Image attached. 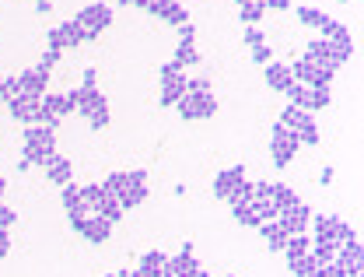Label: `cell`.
I'll return each instance as SVG.
<instances>
[{"instance_id": "6f0895ef", "label": "cell", "mask_w": 364, "mask_h": 277, "mask_svg": "<svg viewBox=\"0 0 364 277\" xmlns=\"http://www.w3.org/2000/svg\"><path fill=\"white\" fill-rule=\"evenodd\" d=\"M28 169H32V162H28V158L21 155V158H18V172H28Z\"/></svg>"}, {"instance_id": "ffe728a7", "label": "cell", "mask_w": 364, "mask_h": 277, "mask_svg": "<svg viewBox=\"0 0 364 277\" xmlns=\"http://www.w3.org/2000/svg\"><path fill=\"white\" fill-rule=\"evenodd\" d=\"M238 179H245V165H231V169H221V172L214 176V196H217V200H228L231 186L238 183Z\"/></svg>"}, {"instance_id": "e575fe53", "label": "cell", "mask_w": 364, "mask_h": 277, "mask_svg": "<svg viewBox=\"0 0 364 277\" xmlns=\"http://www.w3.org/2000/svg\"><path fill=\"white\" fill-rule=\"evenodd\" d=\"M102 196H105V189L98 183L91 186H81V200H85V207H88V214H95L98 211V204H102Z\"/></svg>"}, {"instance_id": "e7e4bbea", "label": "cell", "mask_w": 364, "mask_h": 277, "mask_svg": "<svg viewBox=\"0 0 364 277\" xmlns=\"http://www.w3.org/2000/svg\"><path fill=\"white\" fill-rule=\"evenodd\" d=\"M169 277H179V274H169Z\"/></svg>"}, {"instance_id": "4316f807", "label": "cell", "mask_w": 364, "mask_h": 277, "mask_svg": "<svg viewBox=\"0 0 364 277\" xmlns=\"http://www.w3.org/2000/svg\"><path fill=\"white\" fill-rule=\"evenodd\" d=\"M235 4H238L242 25H260L263 14H267V4H263V0H235Z\"/></svg>"}, {"instance_id": "ab89813d", "label": "cell", "mask_w": 364, "mask_h": 277, "mask_svg": "<svg viewBox=\"0 0 364 277\" xmlns=\"http://www.w3.org/2000/svg\"><path fill=\"white\" fill-rule=\"evenodd\" d=\"M242 42H245L249 49H253V46H263V42H267V32H263L260 25H245V28H242Z\"/></svg>"}, {"instance_id": "8d00e7d4", "label": "cell", "mask_w": 364, "mask_h": 277, "mask_svg": "<svg viewBox=\"0 0 364 277\" xmlns=\"http://www.w3.org/2000/svg\"><path fill=\"white\" fill-rule=\"evenodd\" d=\"M158 21H165V25L179 28V25H186V21H189V11H186L182 4H172V7H169V11H165V14L158 18Z\"/></svg>"}, {"instance_id": "11a10c76", "label": "cell", "mask_w": 364, "mask_h": 277, "mask_svg": "<svg viewBox=\"0 0 364 277\" xmlns=\"http://www.w3.org/2000/svg\"><path fill=\"white\" fill-rule=\"evenodd\" d=\"M319 183H322V186H329V183H333V169H329V165H326V169L319 172Z\"/></svg>"}, {"instance_id": "484cf974", "label": "cell", "mask_w": 364, "mask_h": 277, "mask_svg": "<svg viewBox=\"0 0 364 277\" xmlns=\"http://www.w3.org/2000/svg\"><path fill=\"white\" fill-rule=\"evenodd\" d=\"M260 235H263V242L270 246V253H284L287 232L280 228V221H263V225H260Z\"/></svg>"}, {"instance_id": "7c38bea8", "label": "cell", "mask_w": 364, "mask_h": 277, "mask_svg": "<svg viewBox=\"0 0 364 277\" xmlns=\"http://www.w3.org/2000/svg\"><path fill=\"white\" fill-rule=\"evenodd\" d=\"M49 85H53V71H46V67H39V64L18 74V88H21V95L42 98V95L49 92Z\"/></svg>"}, {"instance_id": "8992f818", "label": "cell", "mask_w": 364, "mask_h": 277, "mask_svg": "<svg viewBox=\"0 0 364 277\" xmlns=\"http://www.w3.org/2000/svg\"><path fill=\"white\" fill-rule=\"evenodd\" d=\"M63 116H71V105H67V95L60 92H46L39 98V112H35V123L46 126V130H56L63 123Z\"/></svg>"}, {"instance_id": "94428289", "label": "cell", "mask_w": 364, "mask_h": 277, "mask_svg": "<svg viewBox=\"0 0 364 277\" xmlns=\"http://www.w3.org/2000/svg\"><path fill=\"white\" fill-rule=\"evenodd\" d=\"M193 277H210V274H207V271H203V267H200V271H196V274H193Z\"/></svg>"}, {"instance_id": "836d02e7", "label": "cell", "mask_w": 364, "mask_h": 277, "mask_svg": "<svg viewBox=\"0 0 364 277\" xmlns=\"http://www.w3.org/2000/svg\"><path fill=\"white\" fill-rule=\"evenodd\" d=\"M315 267H319V264H315L308 253H305V257H294V260H287V271H291L294 277H308L312 271H315Z\"/></svg>"}, {"instance_id": "9c48e42d", "label": "cell", "mask_w": 364, "mask_h": 277, "mask_svg": "<svg viewBox=\"0 0 364 277\" xmlns=\"http://www.w3.org/2000/svg\"><path fill=\"white\" fill-rule=\"evenodd\" d=\"M71 228L91 242V246H105L109 239H112V221H105V218H98V214H88V218H71Z\"/></svg>"}, {"instance_id": "1f68e13d", "label": "cell", "mask_w": 364, "mask_h": 277, "mask_svg": "<svg viewBox=\"0 0 364 277\" xmlns=\"http://www.w3.org/2000/svg\"><path fill=\"white\" fill-rule=\"evenodd\" d=\"M231 218L242 228H260V218L253 214V204H231Z\"/></svg>"}, {"instance_id": "6125c7cd", "label": "cell", "mask_w": 364, "mask_h": 277, "mask_svg": "<svg viewBox=\"0 0 364 277\" xmlns=\"http://www.w3.org/2000/svg\"><path fill=\"white\" fill-rule=\"evenodd\" d=\"M340 4H354V0H340Z\"/></svg>"}, {"instance_id": "7a4b0ae2", "label": "cell", "mask_w": 364, "mask_h": 277, "mask_svg": "<svg viewBox=\"0 0 364 277\" xmlns=\"http://www.w3.org/2000/svg\"><path fill=\"white\" fill-rule=\"evenodd\" d=\"M301 151V141H298V130H287L280 119L270 126V158L277 169H287Z\"/></svg>"}, {"instance_id": "d590c367", "label": "cell", "mask_w": 364, "mask_h": 277, "mask_svg": "<svg viewBox=\"0 0 364 277\" xmlns=\"http://www.w3.org/2000/svg\"><path fill=\"white\" fill-rule=\"evenodd\" d=\"M98 186H102L109 196H119V193L126 189V172H109V176H105Z\"/></svg>"}, {"instance_id": "44dd1931", "label": "cell", "mask_w": 364, "mask_h": 277, "mask_svg": "<svg viewBox=\"0 0 364 277\" xmlns=\"http://www.w3.org/2000/svg\"><path fill=\"white\" fill-rule=\"evenodd\" d=\"M42 172H46V179H49V183H56V186L74 183V162H71V158H63V155H56Z\"/></svg>"}, {"instance_id": "816d5d0a", "label": "cell", "mask_w": 364, "mask_h": 277, "mask_svg": "<svg viewBox=\"0 0 364 277\" xmlns=\"http://www.w3.org/2000/svg\"><path fill=\"white\" fill-rule=\"evenodd\" d=\"M11 257V232H0V260Z\"/></svg>"}, {"instance_id": "d6a6232c", "label": "cell", "mask_w": 364, "mask_h": 277, "mask_svg": "<svg viewBox=\"0 0 364 277\" xmlns=\"http://www.w3.org/2000/svg\"><path fill=\"white\" fill-rule=\"evenodd\" d=\"M249 200H253V183H249V179H238V183L231 186V193H228L224 204L231 207V204H249Z\"/></svg>"}, {"instance_id": "d6986e66", "label": "cell", "mask_w": 364, "mask_h": 277, "mask_svg": "<svg viewBox=\"0 0 364 277\" xmlns=\"http://www.w3.org/2000/svg\"><path fill=\"white\" fill-rule=\"evenodd\" d=\"M263 71H267V88H270V92H287V88L294 85L291 67H287V64H280V60H270Z\"/></svg>"}, {"instance_id": "3957f363", "label": "cell", "mask_w": 364, "mask_h": 277, "mask_svg": "<svg viewBox=\"0 0 364 277\" xmlns=\"http://www.w3.org/2000/svg\"><path fill=\"white\" fill-rule=\"evenodd\" d=\"M74 21L85 28V42H98L102 32L112 25V7L102 4V0H91V4H85V7L74 14Z\"/></svg>"}, {"instance_id": "b9f144b4", "label": "cell", "mask_w": 364, "mask_h": 277, "mask_svg": "<svg viewBox=\"0 0 364 277\" xmlns=\"http://www.w3.org/2000/svg\"><path fill=\"white\" fill-rule=\"evenodd\" d=\"M172 4H179V0H140V11H147V14H154V18H162Z\"/></svg>"}, {"instance_id": "9a60e30c", "label": "cell", "mask_w": 364, "mask_h": 277, "mask_svg": "<svg viewBox=\"0 0 364 277\" xmlns=\"http://www.w3.org/2000/svg\"><path fill=\"white\" fill-rule=\"evenodd\" d=\"M305 60L315 64L319 71L333 74V78H336V71H340V67L333 64V53H329V42H326V39H312V42L305 46Z\"/></svg>"}, {"instance_id": "681fc988", "label": "cell", "mask_w": 364, "mask_h": 277, "mask_svg": "<svg viewBox=\"0 0 364 277\" xmlns=\"http://www.w3.org/2000/svg\"><path fill=\"white\" fill-rule=\"evenodd\" d=\"M78 88H98V71L95 67H85V74H81V85Z\"/></svg>"}, {"instance_id": "ba28073f", "label": "cell", "mask_w": 364, "mask_h": 277, "mask_svg": "<svg viewBox=\"0 0 364 277\" xmlns=\"http://www.w3.org/2000/svg\"><path fill=\"white\" fill-rule=\"evenodd\" d=\"M78 46H85V28L74 18L63 21V25H56V28H46V49L67 53V49H78Z\"/></svg>"}, {"instance_id": "f35d334b", "label": "cell", "mask_w": 364, "mask_h": 277, "mask_svg": "<svg viewBox=\"0 0 364 277\" xmlns=\"http://www.w3.org/2000/svg\"><path fill=\"white\" fill-rule=\"evenodd\" d=\"M249 204H253V214L260 218V225H263V221H277V214H280L270 200H249Z\"/></svg>"}, {"instance_id": "91938a15", "label": "cell", "mask_w": 364, "mask_h": 277, "mask_svg": "<svg viewBox=\"0 0 364 277\" xmlns=\"http://www.w3.org/2000/svg\"><path fill=\"white\" fill-rule=\"evenodd\" d=\"M4 189H7V179H4V176H0V196H4Z\"/></svg>"}, {"instance_id": "f5cc1de1", "label": "cell", "mask_w": 364, "mask_h": 277, "mask_svg": "<svg viewBox=\"0 0 364 277\" xmlns=\"http://www.w3.org/2000/svg\"><path fill=\"white\" fill-rule=\"evenodd\" d=\"M267 7H270V11H291V0H270Z\"/></svg>"}, {"instance_id": "7402d4cb", "label": "cell", "mask_w": 364, "mask_h": 277, "mask_svg": "<svg viewBox=\"0 0 364 277\" xmlns=\"http://www.w3.org/2000/svg\"><path fill=\"white\" fill-rule=\"evenodd\" d=\"M169 64H172L176 71H186V67H196V64H200V49H196V42H179Z\"/></svg>"}, {"instance_id": "9f6ffc18", "label": "cell", "mask_w": 364, "mask_h": 277, "mask_svg": "<svg viewBox=\"0 0 364 277\" xmlns=\"http://www.w3.org/2000/svg\"><path fill=\"white\" fill-rule=\"evenodd\" d=\"M116 277H144V274H140L137 267H126V271H119V274H116Z\"/></svg>"}, {"instance_id": "c3c4849f", "label": "cell", "mask_w": 364, "mask_h": 277, "mask_svg": "<svg viewBox=\"0 0 364 277\" xmlns=\"http://www.w3.org/2000/svg\"><path fill=\"white\" fill-rule=\"evenodd\" d=\"M147 183V169H126V186H144Z\"/></svg>"}, {"instance_id": "e0dca14e", "label": "cell", "mask_w": 364, "mask_h": 277, "mask_svg": "<svg viewBox=\"0 0 364 277\" xmlns=\"http://www.w3.org/2000/svg\"><path fill=\"white\" fill-rule=\"evenodd\" d=\"M60 204H63V211H67V221H71V218H88V207H85V200H81V186H74V183L60 186Z\"/></svg>"}, {"instance_id": "be15d7a7", "label": "cell", "mask_w": 364, "mask_h": 277, "mask_svg": "<svg viewBox=\"0 0 364 277\" xmlns=\"http://www.w3.org/2000/svg\"><path fill=\"white\" fill-rule=\"evenodd\" d=\"M102 277H116V274H102Z\"/></svg>"}, {"instance_id": "db71d44e", "label": "cell", "mask_w": 364, "mask_h": 277, "mask_svg": "<svg viewBox=\"0 0 364 277\" xmlns=\"http://www.w3.org/2000/svg\"><path fill=\"white\" fill-rule=\"evenodd\" d=\"M35 11H39V14H49V11H53V0H35Z\"/></svg>"}, {"instance_id": "ee69618b", "label": "cell", "mask_w": 364, "mask_h": 277, "mask_svg": "<svg viewBox=\"0 0 364 277\" xmlns=\"http://www.w3.org/2000/svg\"><path fill=\"white\" fill-rule=\"evenodd\" d=\"M14 95H21V88H18V74H14V78H0V98L7 102V98H14Z\"/></svg>"}, {"instance_id": "8fae6325", "label": "cell", "mask_w": 364, "mask_h": 277, "mask_svg": "<svg viewBox=\"0 0 364 277\" xmlns=\"http://www.w3.org/2000/svg\"><path fill=\"white\" fill-rule=\"evenodd\" d=\"M287 67H291V78H294L298 85H305V88H329V85H333V74L319 71V67L308 64L305 57L294 60V64H287Z\"/></svg>"}, {"instance_id": "7dc6e473", "label": "cell", "mask_w": 364, "mask_h": 277, "mask_svg": "<svg viewBox=\"0 0 364 277\" xmlns=\"http://www.w3.org/2000/svg\"><path fill=\"white\" fill-rule=\"evenodd\" d=\"M60 60H63V53H60V49H46V53L39 57V67H46V71H53V67H56Z\"/></svg>"}, {"instance_id": "74e56055", "label": "cell", "mask_w": 364, "mask_h": 277, "mask_svg": "<svg viewBox=\"0 0 364 277\" xmlns=\"http://www.w3.org/2000/svg\"><path fill=\"white\" fill-rule=\"evenodd\" d=\"M322 11H315V7H298V25H305V28H319L322 25Z\"/></svg>"}, {"instance_id": "4dcf8cb0", "label": "cell", "mask_w": 364, "mask_h": 277, "mask_svg": "<svg viewBox=\"0 0 364 277\" xmlns=\"http://www.w3.org/2000/svg\"><path fill=\"white\" fill-rule=\"evenodd\" d=\"M95 214H98V218H105V221H112V225H119V221H123V214H126V211H123V207H119V200H116V196H109V193H105V196H102V204H98V211H95Z\"/></svg>"}, {"instance_id": "30bf717a", "label": "cell", "mask_w": 364, "mask_h": 277, "mask_svg": "<svg viewBox=\"0 0 364 277\" xmlns=\"http://www.w3.org/2000/svg\"><path fill=\"white\" fill-rule=\"evenodd\" d=\"M333 264H340L344 277L364 274V246H361V239L354 235V239L340 242V249H336V260H333Z\"/></svg>"}, {"instance_id": "d4e9b609", "label": "cell", "mask_w": 364, "mask_h": 277, "mask_svg": "<svg viewBox=\"0 0 364 277\" xmlns=\"http://www.w3.org/2000/svg\"><path fill=\"white\" fill-rule=\"evenodd\" d=\"M165 264H169V253H158V249H151V253H144L140 260H137V271L144 277H154L165 271Z\"/></svg>"}, {"instance_id": "4fadbf2b", "label": "cell", "mask_w": 364, "mask_h": 277, "mask_svg": "<svg viewBox=\"0 0 364 277\" xmlns=\"http://www.w3.org/2000/svg\"><path fill=\"white\" fill-rule=\"evenodd\" d=\"M277 221H280V228L287 232V235H298V232H308V221H312V207L308 204H291V207H284L280 214H277Z\"/></svg>"}, {"instance_id": "5b68a950", "label": "cell", "mask_w": 364, "mask_h": 277, "mask_svg": "<svg viewBox=\"0 0 364 277\" xmlns=\"http://www.w3.org/2000/svg\"><path fill=\"white\" fill-rule=\"evenodd\" d=\"M176 112H179L186 123H196V119H214L217 116V98H214V92H207V95H193V92H186L172 105Z\"/></svg>"}, {"instance_id": "ac0fdd59", "label": "cell", "mask_w": 364, "mask_h": 277, "mask_svg": "<svg viewBox=\"0 0 364 277\" xmlns=\"http://www.w3.org/2000/svg\"><path fill=\"white\" fill-rule=\"evenodd\" d=\"M280 123H284L287 130H298V134H305V130H315V126H319L312 112H305V109H294V105L280 109Z\"/></svg>"}, {"instance_id": "83f0119b", "label": "cell", "mask_w": 364, "mask_h": 277, "mask_svg": "<svg viewBox=\"0 0 364 277\" xmlns=\"http://www.w3.org/2000/svg\"><path fill=\"white\" fill-rule=\"evenodd\" d=\"M147 196H151V189H147V183H144V186H126L116 200H119V207H123V211H133V207H140Z\"/></svg>"}, {"instance_id": "603a6c76", "label": "cell", "mask_w": 364, "mask_h": 277, "mask_svg": "<svg viewBox=\"0 0 364 277\" xmlns=\"http://www.w3.org/2000/svg\"><path fill=\"white\" fill-rule=\"evenodd\" d=\"M319 35L326 39V42H344V39H354L351 35V28L344 25V21H336V18H322V25H319Z\"/></svg>"}, {"instance_id": "cb8c5ba5", "label": "cell", "mask_w": 364, "mask_h": 277, "mask_svg": "<svg viewBox=\"0 0 364 277\" xmlns=\"http://www.w3.org/2000/svg\"><path fill=\"white\" fill-rule=\"evenodd\" d=\"M336 249H340V242H329V239H312L308 257L322 267V264H333V260H336Z\"/></svg>"}, {"instance_id": "bcb514c9", "label": "cell", "mask_w": 364, "mask_h": 277, "mask_svg": "<svg viewBox=\"0 0 364 277\" xmlns=\"http://www.w3.org/2000/svg\"><path fill=\"white\" fill-rule=\"evenodd\" d=\"M186 92H193V95H207V92H214V85H210L207 78H189Z\"/></svg>"}, {"instance_id": "60d3db41", "label": "cell", "mask_w": 364, "mask_h": 277, "mask_svg": "<svg viewBox=\"0 0 364 277\" xmlns=\"http://www.w3.org/2000/svg\"><path fill=\"white\" fill-rule=\"evenodd\" d=\"M333 105V92L329 88H312V112H322Z\"/></svg>"}, {"instance_id": "f1b7e54d", "label": "cell", "mask_w": 364, "mask_h": 277, "mask_svg": "<svg viewBox=\"0 0 364 277\" xmlns=\"http://www.w3.org/2000/svg\"><path fill=\"white\" fill-rule=\"evenodd\" d=\"M308 246H312V239H308V232H298V235H287V239H284V260H294V257H305V253H308Z\"/></svg>"}, {"instance_id": "f546056e", "label": "cell", "mask_w": 364, "mask_h": 277, "mask_svg": "<svg viewBox=\"0 0 364 277\" xmlns=\"http://www.w3.org/2000/svg\"><path fill=\"white\" fill-rule=\"evenodd\" d=\"M270 204L277 207V211H284V207L298 204V193H294L287 183H270Z\"/></svg>"}, {"instance_id": "2e32d148", "label": "cell", "mask_w": 364, "mask_h": 277, "mask_svg": "<svg viewBox=\"0 0 364 277\" xmlns=\"http://www.w3.org/2000/svg\"><path fill=\"white\" fill-rule=\"evenodd\" d=\"M165 271H169V274H179V277H193L196 271H200V264H196V257H193V242H189V239H186V246H182L176 257H169Z\"/></svg>"}, {"instance_id": "f6af8a7d", "label": "cell", "mask_w": 364, "mask_h": 277, "mask_svg": "<svg viewBox=\"0 0 364 277\" xmlns=\"http://www.w3.org/2000/svg\"><path fill=\"white\" fill-rule=\"evenodd\" d=\"M273 60V49L263 42V46H253V64H260V67H267Z\"/></svg>"}, {"instance_id": "6da1fadb", "label": "cell", "mask_w": 364, "mask_h": 277, "mask_svg": "<svg viewBox=\"0 0 364 277\" xmlns=\"http://www.w3.org/2000/svg\"><path fill=\"white\" fill-rule=\"evenodd\" d=\"M32 169H46L53 158H56V130H46L39 123L25 126V151H21Z\"/></svg>"}, {"instance_id": "03108f58", "label": "cell", "mask_w": 364, "mask_h": 277, "mask_svg": "<svg viewBox=\"0 0 364 277\" xmlns=\"http://www.w3.org/2000/svg\"><path fill=\"white\" fill-rule=\"evenodd\" d=\"M263 4H270V0H263Z\"/></svg>"}, {"instance_id": "5bb4252c", "label": "cell", "mask_w": 364, "mask_h": 277, "mask_svg": "<svg viewBox=\"0 0 364 277\" xmlns=\"http://www.w3.org/2000/svg\"><path fill=\"white\" fill-rule=\"evenodd\" d=\"M4 105H7V116H11V119H18V123H25V126L35 123L39 98H32V95H14V98H7Z\"/></svg>"}, {"instance_id": "277c9868", "label": "cell", "mask_w": 364, "mask_h": 277, "mask_svg": "<svg viewBox=\"0 0 364 277\" xmlns=\"http://www.w3.org/2000/svg\"><path fill=\"white\" fill-rule=\"evenodd\" d=\"M186 85H189L186 71H176L172 64H162V67H158V105L172 109L182 95H186Z\"/></svg>"}, {"instance_id": "52a82bcc", "label": "cell", "mask_w": 364, "mask_h": 277, "mask_svg": "<svg viewBox=\"0 0 364 277\" xmlns=\"http://www.w3.org/2000/svg\"><path fill=\"white\" fill-rule=\"evenodd\" d=\"M308 228L315 232V239H329V242H347V239L358 235V232H354L344 218H336V214H312Z\"/></svg>"}, {"instance_id": "7bdbcfd3", "label": "cell", "mask_w": 364, "mask_h": 277, "mask_svg": "<svg viewBox=\"0 0 364 277\" xmlns=\"http://www.w3.org/2000/svg\"><path fill=\"white\" fill-rule=\"evenodd\" d=\"M11 225H18V211H11V207L0 200V232H11Z\"/></svg>"}, {"instance_id": "f907efd6", "label": "cell", "mask_w": 364, "mask_h": 277, "mask_svg": "<svg viewBox=\"0 0 364 277\" xmlns=\"http://www.w3.org/2000/svg\"><path fill=\"white\" fill-rule=\"evenodd\" d=\"M176 32H179V42H193V39H196V28H193L189 21H186V25H179Z\"/></svg>"}, {"instance_id": "680465c9", "label": "cell", "mask_w": 364, "mask_h": 277, "mask_svg": "<svg viewBox=\"0 0 364 277\" xmlns=\"http://www.w3.org/2000/svg\"><path fill=\"white\" fill-rule=\"evenodd\" d=\"M116 4H123V7H140V0H116Z\"/></svg>"}]
</instances>
